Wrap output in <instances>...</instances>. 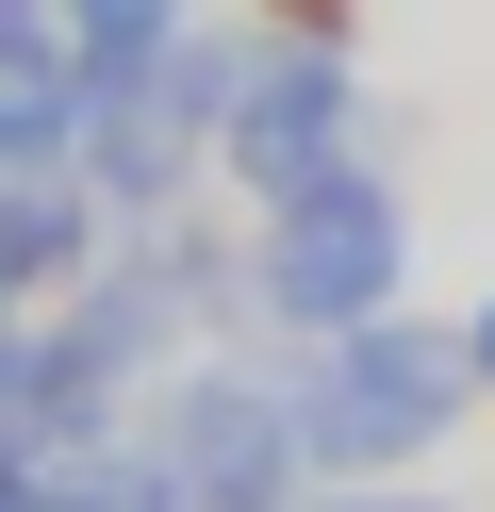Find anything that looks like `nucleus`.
I'll return each mask as SVG.
<instances>
[{
	"instance_id": "obj_1",
	"label": "nucleus",
	"mask_w": 495,
	"mask_h": 512,
	"mask_svg": "<svg viewBox=\"0 0 495 512\" xmlns=\"http://www.w3.org/2000/svg\"><path fill=\"white\" fill-rule=\"evenodd\" d=\"M281 397H297L314 479H429L446 430L479 413V331H446V314L396 298V314H363V331L281 347Z\"/></svg>"
},
{
	"instance_id": "obj_2",
	"label": "nucleus",
	"mask_w": 495,
	"mask_h": 512,
	"mask_svg": "<svg viewBox=\"0 0 495 512\" xmlns=\"http://www.w3.org/2000/svg\"><path fill=\"white\" fill-rule=\"evenodd\" d=\"M248 281H264V347H314V331L396 314V298H413V182L363 149V166L264 199L248 215Z\"/></svg>"
},
{
	"instance_id": "obj_3",
	"label": "nucleus",
	"mask_w": 495,
	"mask_h": 512,
	"mask_svg": "<svg viewBox=\"0 0 495 512\" xmlns=\"http://www.w3.org/2000/svg\"><path fill=\"white\" fill-rule=\"evenodd\" d=\"M231 83H248V17H198V34L99 67V100H83V182L116 199V232H132V215H182L198 182H215Z\"/></svg>"
},
{
	"instance_id": "obj_4",
	"label": "nucleus",
	"mask_w": 495,
	"mask_h": 512,
	"mask_svg": "<svg viewBox=\"0 0 495 512\" xmlns=\"http://www.w3.org/2000/svg\"><path fill=\"white\" fill-rule=\"evenodd\" d=\"M132 446L182 479V512H297L314 496V446H297L281 347H198L132 397Z\"/></svg>"
},
{
	"instance_id": "obj_5",
	"label": "nucleus",
	"mask_w": 495,
	"mask_h": 512,
	"mask_svg": "<svg viewBox=\"0 0 495 512\" xmlns=\"http://www.w3.org/2000/svg\"><path fill=\"white\" fill-rule=\"evenodd\" d=\"M363 149L396 166V116H380V83H363V50L347 34H264V17H248V83H231L215 182L264 215V199H297V182L363 166Z\"/></svg>"
},
{
	"instance_id": "obj_6",
	"label": "nucleus",
	"mask_w": 495,
	"mask_h": 512,
	"mask_svg": "<svg viewBox=\"0 0 495 512\" xmlns=\"http://www.w3.org/2000/svg\"><path fill=\"white\" fill-rule=\"evenodd\" d=\"M99 248H116V199L83 166H17L0 182V314H66Z\"/></svg>"
},
{
	"instance_id": "obj_7",
	"label": "nucleus",
	"mask_w": 495,
	"mask_h": 512,
	"mask_svg": "<svg viewBox=\"0 0 495 512\" xmlns=\"http://www.w3.org/2000/svg\"><path fill=\"white\" fill-rule=\"evenodd\" d=\"M83 100H99V67L50 34V0L0 17V182L17 166H83Z\"/></svg>"
},
{
	"instance_id": "obj_8",
	"label": "nucleus",
	"mask_w": 495,
	"mask_h": 512,
	"mask_svg": "<svg viewBox=\"0 0 495 512\" xmlns=\"http://www.w3.org/2000/svg\"><path fill=\"white\" fill-rule=\"evenodd\" d=\"M50 512H182V479L116 430V446H66V463H50Z\"/></svg>"
},
{
	"instance_id": "obj_9",
	"label": "nucleus",
	"mask_w": 495,
	"mask_h": 512,
	"mask_svg": "<svg viewBox=\"0 0 495 512\" xmlns=\"http://www.w3.org/2000/svg\"><path fill=\"white\" fill-rule=\"evenodd\" d=\"M215 0H50V34L83 50V67H132V50H165V34H198Z\"/></svg>"
},
{
	"instance_id": "obj_10",
	"label": "nucleus",
	"mask_w": 495,
	"mask_h": 512,
	"mask_svg": "<svg viewBox=\"0 0 495 512\" xmlns=\"http://www.w3.org/2000/svg\"><path fill=\"white\" fill-rule=\"evenodd\" d=\"M297 512H462V496H413V479H314Z\"/></svg>"
},
{
	"instance_id": "obj_11",
	"label": "nucleus",
	"mask_w": 495,
	"mask_h": 512,
	"mask_svg": "<svg viewBox=\"0 0 495 512\" xmlns=\"http://www.w3.org/2000/svg\"><path fill=\"white\" fill-rule=\"evenodd\" d=\"M231 17H264V34H363V0H231Z\"/></svg>"
},
{
	"instance_id": "obj_12",
	"label": "nucleus",
	"mask_w": 495,
	"mask_h": 512,
	"mask_svg": "<svg viewBox=\"0 0 495 512\" xmlns=\"http://www.w3.org/2000/svg\"><path fill=\"white\" fill-rule=\"evenodd\" d=\"M0 512H50V463L33 446H0Z\"/></svg>"
},
{
	"instance_id": "obj_13",
	"label": "nucleus",
	"mask_w": 495,
	"mask_h": 512,
	"mask_svg": "<svg viewBox=\"0 0 495 512\" xmlns=\"http://www.w3.org/2000/svg\"><path fill=\"white\" fill-rule=\"evenodd\" d=\"M462 331H479V413H495V298H479V314H462Z\"/></svg>"
},
{
	"instance_id": "obj_14",
	"label": "nucleus",
	"mask_w": 495,
	"mask_h": 512,
	"mask_svg": "<svg viewBox=\"0 0 495 512\" xmlns=\"http://www.w3.org/2000/svg\"><path fill=\"white\" fill-rule=\"evenodd\" d=\"M0 17H33V0H0Z\"/></svg>"
}]
</instances>
